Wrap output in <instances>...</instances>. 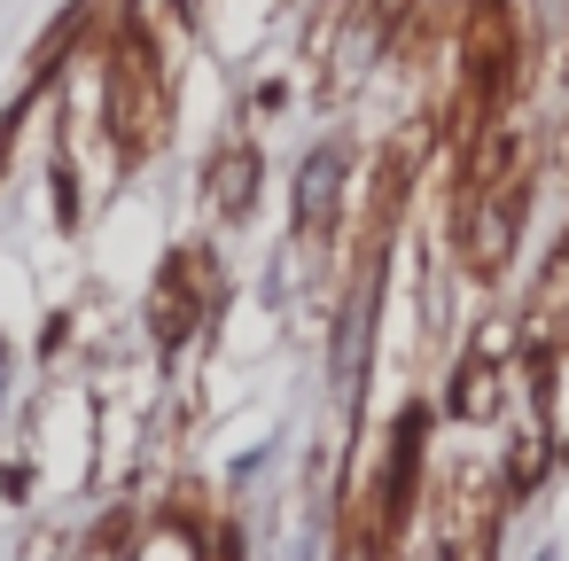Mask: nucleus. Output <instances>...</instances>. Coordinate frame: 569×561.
Listing matches in <instances>:
<instances>
[{"instance_id":"obj_1","label":"nucleus","mask_w":569,"mask_h":561,"mask_svg":"<svg viewBox=\"0 0 569 561\" xmlns=\"http://www.w3.org/2000/svg\"><path fill=\"white\" fill-rule=\"evenodd\" d=\"M289 561H305V553H289Z\"/></svg>"}]
</instances>
